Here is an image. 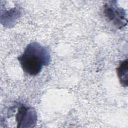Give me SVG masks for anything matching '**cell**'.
<instances>
[{
	"label": "cell",
	"mask_w": 128,
	"mask_h": 128,
	"mask_svg": "<svg viewBox=\"0 0 128 128\" xmlns=\"http://www.w3.org/2000/svg\"><path fill=\"white\" fill-rule=\"evenodd\" d=\"M128 62L126 59L120 63L119 66L116 68L117 75L121 85L126 88L128 84Z\"/></svg>",
	"instance_id": "cell-4"
},
{
	"label": "cell",
	"mask_w": 128,
	"mask_h": 128,
	"mask_svg": "<svg viewBox=\"0 0 128 128\" xmlns=\"http://www.w3.org/2000/svg\"><path fill=\"white\" fill-rule=\"evenodd\" d=\"M103 14L106 19L118 28L122 29L127 26L126 12L116 1H108L105 3L103 6Z\"/></svg>",
	"instance_id": "cell-2"
},
{
	"label": "cell",
	"mask_w": 128,
	"mask_h": 128,
	"mask_svg": "<svg viewBox=\"0 0 128 128\" xmlns=\"http://www.w3.org/2000/svg\"><path fill=\"white\" fill-rule=\"evenodd\" d=\"M18 60L25 73L36 76L42 72L44 66L50 64L51 56L47 48L37 42H32L27 45Z\"/></svg>",
	"instance_id": "cell-1"
},
{
	"label": "cell",
	"mask_w": 128,
	"mask_h": 128,
	"mask_svg": "<svg viewBox=\"0 0 128 128\" xmlns=\"http://www.w3.org/2000/svg\"><path fill=\"white\" fill-rule=\"evenodd\" d=\"M18 128H34L36 124L37 114L35 109L25 106H20L16 115Z\"/></svg>",
	"instance_id": "cell-3"
}]
</instances>
